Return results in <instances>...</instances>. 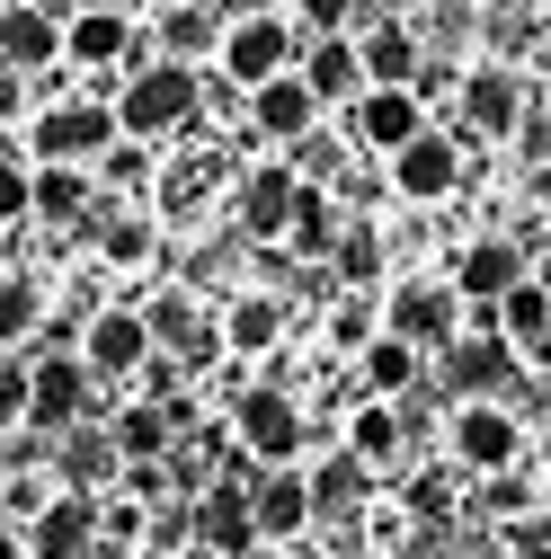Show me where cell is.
Segmentation results:
<instances>
[{
    "instance_id": "1",
    "label": "cell",
    "mask_w": 551,
    "mask_h": 559,
    "mask_svg": "<svg viewBox=\"0 0 551 559\" xmlns=\"http://www.w3.org/2000/svg\"><path fill=\"white\" fill-rule=\"evenodd\" d=\"M204 107V81L187 72V62H143L125 90H116V124L133 133V143H169V133H187Z\"/></svg>"
},
{
    "instance_id": "2",
    "label": "cell",
    "mask_w": 551,
    "mask_h": 559,
    "mask_svg": "<svg viewBox=\"0 0 551 559\" xmlns=\"http://www.w3.org/2000/svg\"><path fill=\"white\" fill-rule=\"evenodd\" d=\"M445 462H454L462 479L516 471V462H525V417H516L507 400H454V417H445Z\"/></svg>"
},
{
    "instance_id": "3",
    "label": "cell",
    "mask_w": 551,
    "mask_h": 559,
    "mask_svg": "<svg viewBox=\"0 0 551 559\" xmlns=\"http://www.w3.org/2000/svg\"><path fill=\"white\" fill-rule=\"evenodd\" d=\"M98 417V373L81 365V356H36L27 365V427L36 436H72V427H90Z\"/></svg>"
},
{
    "instance_id": "4",
    "label": "cell",
    "mask_w": 551,
    "mask_h": 559,
    "mask_svg": "<svg viewBox=\"0 0 551 559\" xmlns=\"http://www.w3.org/2000/svg\"><path fill=\"white\" fill-rule=\"evenodd\" d=\"M383 329L409 337L419 356H445V346L462 337V294H454V275H409V285L383 294Z\"/></svg>"
},
{
    "instance_id": "5",
    "label": "cell",
    "mask_w": 551,
    "mask_h": 559,
    "mask_svg": "<svg viewBox=\"0 0 551 559\" xmlns=\"http://www.w3.org/2000/svg\"><path fill=\"white\" fill-rule=\"evenodd\" d=\"M232 436H241L267 471H294V453L312 444V427H303L294 391H276V382H249V391L232 400Z\"/></svg>"
},
{
    "instance_id": "6",
    "label": "cell",
    "mask_w": 551,
    "mask_h": 559,
    "mask_svg": "<svg viewBox=\"0 0 551 559\" xmlns=\"http://www.w3.org/2000/svg\"><path fill=\"white\" fill-rule=\"evenodd\" d=\"M276 72H294V27L267 19V10H241L223 27V81L232 90H267Z\"/></svg>"
},
{
    "instance_id": "7",
    "label": "cell",
    "mask_w": 551,
    "mask_h": 559,
    "mask_svg": "<svg viewBox=\"0 0 551 559\" xmlns=\"http://www.w3.org/2000/svg\"><path fill=\"white\" fill-rule=\"evenodd\" d=\"M72 356H81L98 382H133V373L161 356V346H152V320H143V311H90Z\"/></svg>"
},
{
    "instance_id": "8",
    "label": "cell",
    "mask_w": 551,
    "mask_h": 559,
    "mask_svg": "<svg viewBox=\"0 0 551 559\" xmlns=\"http://www.w3.org/2000/svg\"><path fill=\"white\" fill-rule=\"evenodd\" d=\"M116 107H98V98H72V107H45L36 116V169L45 160H62V169H81V160H107V143H116Z\"/></svg>"
},
{
    "instance_id": "9",
    "label": "cell",
    "mask_w": 551,
    "mask_h": 559,
    "mask_svg": "<svg viewBox=\"0 0 551 559\" xmlns=\"http://www.w3.org/2000/svg\"><path fill=\"white\" fill-rule=\"evenodd\" d=\"M98 550V498L90 488H54L27 515V559H90Z\"/></svg>"
},
{
    "instance_id": "10",
    "label": "cell",
    "mask_w": 551,
    "mask_h": 559,
    "mask_svg": "<svg viewBox=\"0 0 551 559\" xmlns=\"http://www.w3.org/2000/svg\"><path fill=\"white\" fill-rule=\"evenodd\" d=\"M143 320H152V346H161V356H178V373H204V365L223 356V320H204L196 294H161Z\"/></svg>"
},
{
    "instance_id": "11",
    "label": "cell",
    "mask_w": 551,
    "mask_h": 559,
    "mask_svg": "<svg viewBox=\"0 0 551 559\" xmlns=\"http://www.w3.org/2000/svg\"><path fill=\"white\" fill-rule=\"evenodd\" d=\"M462 187V143H454V133H419V143H409V152H391V195H409V204H445Z\"/></svg>"
},
{
    "instance_id": "12",
    "label": "cell",
    "mask_w": 551,
    "mask_h": 559,
    "mask_svg": "<svg viewBox=\"0 0 551 559\" xmlns=\"http://www.w3.org/2000/svg\"><path fill=\"white\" fill-rule=\"evenodd\" d=\"M196 542L223 550V559H258V550H267V542H258V507H249L241 479H214V488L196 498Z\"/></svg>"
},
{
    "instance_id": "13",
    "label": "cell",
    "mask_w": 551,
    "mask_h": 559,
    "mask_svg": "<svg viewBox=\"0 0 551 559\" xmlns=\"http://www.w3.org/2000/svg\"><path fill=\"white\" fill-rule=\"evenodd\" d=\"M348 116H356V143H365V152H383V160H391V152H409V143L427 133V98H419V90H365Z\"/></svg>"
},
{
    "instance_id": "14",
    "label": "cell",
    "mask_w": 551,
    "mask_h": 559,
    "mask_svg": "<svg viewBox=\"0 0 551 559\" xmlns=\"http://www.w3.org/2000/svg\"><path fill=\"white\" fill-rule=\"evenodd\" d=\"M133 45H143V27L125 10H72L62 19V62H81V72H116V62H133Z\"/></svg>"
},
{
    "instance_id": "15",
    "label": "cell",
    "mask_w": 551,
    "mask_h": 559,
    "mask_svg": "<svg viewBox=\"0 0 551 559\" xmlns=\"http://www.w3.org/2000/svg\"><path fill=\"white\" fill-rule=\"evenodd\" d=\"M525 124V81L507 72V62H480V72H462V133H516Z\"/></svg>"
},
{
    "instance_id": "16",
    "label": "cell",
    "mask_w": 551,
    "mask_h": 559,
    "mask_svg": "<svg viewBox=\"0 0 551 559\" xmlns=\"http://www.w3.org/2000/svg\"><path fill=\"white\" fill-rule=\"evenodd\" d=\"M294 195H303V178H294L285 160L249 169V178H241V231H249V240H285V231H294Z\"/></svg>"
},
{
    "instance_id": "17",
    "label": "cell",
    "mask_w": 551,
    "mask_h": 559,
    "mask_svg": "<svg viewBox=\"0 0 551 559\" xmlns=\"http://www.w3.org/2000/svg\"><path fill=\"white\" fill-rule=\"evenodd\" d=\"M525 275H534V266H525L516 240H471V249L454 258V294H462V302H507Z\"/></svg>"
},
{
    "instance_id": "18",
    "label": "cell",
    "mask_w": 551,
    "mask_h": 559,
    "mask_svg": "<svg viewBox=\"0 0 551 559\" xmlns=\"http://www.w3.org/2000/svg\"><path fill=\"white\" fill-rule=\"evenodd\" d=\"M516 365H525L516 346H507V337H480V329L445 346V373H454V391H462V400H499V391L516 382Z\"/></svg>"
},
{
    "instance_id": "19",
    "label": "cell",
    "mask_w": 551,
    "mask_h": 559,
    "mask_svg": "<svg viewBox=\"0 0 551 559\" xmlns=\"http://www.w3.org/2000/svg\"><path fill=\"white\" fill-rule=\"evenodd\" d=\"M249 124L267 133V143H303V133L320 124V98H312V81H303V72H276L267 90H249Z\"/></svg>"
},
{
    "instance_id": "20",
    "label": "cell",
    "mask_w": 551,
    "mask_h": 559,
    "mask_svg": "<svg viewBox=\"0 0 551 559\" xmlns=\"http://www.w3.org/2000/svg\"><path fill=\"white\" fill-rule=\"evenodd\" d=\"M303 81H312L320 107H356V98H365V53H356V36H312Z\"/></svg>"
},
{
    "instance_id": "21",
    "label": "cell",
    "mask_w": 551,
    "mask_h": 559,
    "mask_svg": "<svg viewBox=\"0 0 551 559\" xmlns=\"http://www.w3.org/2000/svg\"><path fill=\"white\" fill-rule=\"evenodd\" d=\"M356 53H365V90H419V36H409V19H383V27H365L356 36Z\"/></svg>"
},
{
    "instance_id": "22",
    "label": "cell",
    "mask_w": 551,
    "mask_h": 559,
    "mask_svg": "<svg viewBox=\"0 0 551 559\" xmlns=\"http://www.w3.org/2000/svg\"><path fill=\"white\" fill-rule=\"evenodd\" d=\"M0 62H10L19 81L45 72V62H62V27H54L45 0H27V10H0Z\"/></svg>"
},
{
    "instance_id": "23",
    "label": "cell",
    "mask_w": 551,
    "mask_h": 559,
    "mask_svg": "<svg viewBox=\"0 0 551 559\" xmlns=\"http://www.w3.org/2000/svg\"><path fill=\"white\" fill-rule=\"evenodd\" d=\"M249 507H258V542H294V533H312V479L303 471H267L249 488Z\"/></svg>"
},
{
    "instance_id": "24",
    "label": "cell",
    "mask_w": 551,
    "mask_h": 559,
    "mask_svg": "<svg viewBox=\"0 0 551 559\" xmlns=\"http://www.w3.org/2000/svg\"><path fill=\"white\" fill-rule=\"evenodd\" d=\"M400 444H409V417H400V400H356V417H348V453L383 479V471H400Z\"/></svg>"
},
{
    "instance_id": "25",
    "label": "cell",
    "mask_w": 551,
    "mask_h": 559,
    "mask_svg": "<svg viewBox=\"0 0 551 559\" xmlns=\"http://www.w3.org/2000/svg\"><path fill=\"white\" fill-rule=\"evenodd\" d=\"M312 479V524H356L365 515V488H374V471L356 462V453H329L320 471H303Z\"/></svg>"
},
{
    "instance_id": "26",
    "label": "cell",
    "mask_w": 551,
    "mask_h": 559,
    "mask_svg": "<svg viewBox=\"0 0 551 559\" xmlns=\"http://www.w3.org/2000/svg\"><path fill=\"white\" fill-rule=\"evenodd\" d=\"M107 436H116V453H125V462H169L178 417H169V400H133V408H116V417H107Z\"/></svg>"
},
{
    "instance_id": "27",
    "label": "cell",
    "mask_w": 551,
    "mask_h": 559,
    "mask_svg": "<svg viewBox=\"0 0 551 559\" xmlns=\"http://www.w3.org/2000/svg\"><path fill=\"white\" fill-rule=\"evenodd\" d=\"M356 391H365V400H409V391H419V346L383 329L365 356H356Z\"/></svg>"
},
{
    "instance_id": "28",
    "label": "cell",
    "mask_w": 551,
    "mask_h": 559,
    "mask_svg": "<svg viewBox=\"0 0 551 559\" xmlns=\"http://www.w3.org/2000/svg\"><path fill=\"white\" fill-rule=\"evenodd\" d=\"M62 444V488H98L107 479H125V453H116V436H98V427H72V436H54Z\"/></svg>"
},
{
    "instance_id": "29",
    "label": "cell",
    "mask_w": 551,
    "mask_h": 559,
    "mask_svg": "<svg viewBox=\"0 0 551 559\" xmlns=\"http://www.w3.org/2000/svg\"><path fill=\"white\" fill-rule=\"evenodd\" d=\"M27 187H36V214H45V223H90V214H98V178H90V169L45 160Z\"/></svg>"
},
{
    "instance_id": "30",
    "label": "cell",
    "mask_w": 551,
    "mask_h": 559,
    "mask_svg": "<svg viewBox=\"0 0 551 559\" xmlns=\"http://www.w3.org/2000/svg\"><path fill=\"white\" fill-rule=\"evenodd\" d=\"M204 53H223V27H214V10H196V0H169V19H161V62H196Z\"/></svg>"
},
{
    "instance_id": "31",
    "label": "cell",
    "mask_w": 551,
    "mask_h": 559,
    "mask_svg": "<svg viewBox=\"0 0 551 559\" xmlns=\"http://www.w3.org/2000/svg\"><path fill=\"white\" fill-rule=\"evenodd\" d=\"M276 337H285V302H276V294H241L223 311V346H232V356H267Z\"/></svg>"
},
{
    "instance_id": "32",
    "label": "cell",
    "mask_w": 551,
    "mask_h": 559,
    "mask_svg": "<svg viewBox=\"0 0 551 559\" xmlns=\"http://www.w3.org/2000/svg\"><path fill=\"white\" fill-rule=\"evenodd\" d=\"M338 231H348V223H338V195L303 178V195H294V231H285V249H294V258H329V249H338Z\"/></svg>"
},
{
    "instance_id": "33",
    "label": "cell",
    "mask_w": 551,
    "mask_h": 559,
    "mask_svg": "<svg viewBox=\"0 0 551 559\" xmlns=\"http://www.w3.org/2000/svg\"><path fill=\"white\" fill-rule=\"evenodd\" d=\"M36 329H45L36 275H0V356H10V346H36Z\"/></svg>"
},
{
    "instance_id": "34",
    "label": "cell",
    "mask_w": 551,
    "mask_h": 559,
    "mask_svg": "<svg viewBox=\"0 0 551 559\" xmlns=\"http://www.w3.org/2000/svg\"><path fill=\"white\" fill-rule=\"evenodd\" d=\"M329 275H338L348 294H365L374 275H383V240H374V223H348V231H338V249H329Z\"/></svg>"
},
{
    "instance_id": "35",
    "label": "cell",
    "mask_w": 551,
    "mask_h": 559,
    "mask_svg": "<svg viewBox=\"0 0 551 559\" xmlns=\"http://www.w3.org/2000/svg\"><path fill=\"white\" fill-rule=\"evenodd\" d=\"M525 498H534V488H525V462L499 471V479H480V515H490V524H525Z\"/></svg>"
},
{
    "instance_id": "36",
    "label": "cell",
    "mask_w": 551,
    "mask_h": 559,
    "mask_svg": "<svg viewBox=\"0 0 551 559\" xmlns=\"http://www.w3.org/2000/svg\"><path fill=\"white\" fill-rule=\"evenodd\" d=\"M409 515H419V524H445V515H454V462L409 479Z\"/></svg>"
},
{
    "instance_id": "37",
    "label": "cell",
    "mask_w": 551,
    "mask_h": 559,
    "mask_svg": "<svg viewBox=\"0 0 551 559\" xmlns=\"http://www.w3.org/2000/svg\"><path fill=\"white\" fill-rule=\"evenodd\" d=\"M98 178H107V187H143V178H152L143 143H133V133H116V143H107V160H98Z\"/></svg>"
},
{
    "instance_id": "38",
    "label": "cell",
    "mask_w": 551,
    "mask_h": 559,
    "mask_svg": "<svg viewBox=\"0 0 551 559\" xmlns=\"http://www.w3.org/2000/svg\"><path fill=\"white\" fill-rule=\"evenodd\" d=\"M348 19H356V0H294V27H312V36H348Z\"/></svg>"
},
{
    "instance_id": "39",
    "label": "cell",
    "mask_w": 551,
    "mask_h": 559,
    "mask_svg": "<svg viewBox=\"0 0 551 559\" xmlns=\"http://www.w3.org/2000/svg\"><path fill=\"white\" fill-rule=\"evenodd\" d=\"M19 214H36V187H27V169L0 152V223H19Z\"/></svg>"
},
{
    "instance_id": "40",
    "label": "cell",
    "mask_w": 551,
    "mask_h": 559,
    "mask_svg": "<svg viewBox=\"0 0 551 559\" xmlns=\"http://www.w3.org/2000/svg\"><path fill=\"white\" fill-rule=\"evenodd\" d=\"M0 427H27V365H0Z\"/></svg>"
},
{
    "instance_id": "41",
    "label": "cell",
    "mask_w": 551,
    "mask_h": 559,
    "mask_svg": "<svg viewBox=\"0 0 551 559\" xmlns=\"http://www.w3.org/2000/svg\"><path fill=\"white\" fill-rule=\"evenodd\" d=\"M0 116H19V72L0 62Z\"/></svg>"
},
{
    "instance_id": "42",
    "label": "cell",
    "mask_w": 551,
    "mask_h": 559,
    "mask_svg": "<svg viewBox=\"0 0 551 559\" xmlns=\"http://www.w3.org/2000/svg\"><path fill=\"white\" fill-rule=\"evenodd\" d=\"M72 10H125L133 19V0H72Z\"/></svg>"
},
{
    "instance_id": "43",
    "label": "cell",
    "mask_w": 551,
    "mask_h": 559,
    "mask_svg": "<svg viewBox=\"0 0 551 559\" xmlns=\"http://www.w3.org/2000/svg\"><path fill=\"white\" fill-rule=\"evenodd\" d=\"M178 559H223V550H204V542H187V550H178Z\"/></svg>"
},
{
    "instance_id": "44",
    "label": "cell",
    "mask_w": 551,
    "mask_h": 559,
    "mask_svg": "<svg viewBox=\"0 0 551 559\" xmlns=\"http://www.w3.org/2000/svg\"><path fill=\"white\" fill-rule=\"evenodd\" d=\"M542 471H551V436H542Z\"/></svg>"
},
{
    "instance_id": "45",
    "label": "cell",
    "mask_w": 551,
    "mask_h": 559,
    "mask_svg": "<svg viewBox=\"0 0 551 559\" xmlns=\"http://www.w3.org/2000/svg\"><path fill=\"white\" fill-rule=\"evenodd\" d=\"M0 10H27V0H0Z\"/></svg>"
},
{
    "instance_id": "46",
    "label": "cell",
    "mask_w": 551,
    "mask_h": 559,
    "mask_svg": "<svg viewBox=\"0 0 551 559\" xmlns=\"http://www.w3.org/2000/svg\"><path fill=\"white\" fill-rule=\"evenodd\" d=\"M90 559H107V542H98V550H90Z\"/></svg>"
},
{
    "instance_id": "47",
    "label": "cell",
    "mask_w": 551,
    "mask_h": 559,
    "mask_svg": "<svg viewBox=\"0 0 551 559\" xmlns=\"http://www.w3.org/2000/svg\"><path fill=\"white\" fill-rule=\"evenodd\" d=\"M534 10H551V0H534Z\"/></svg>"
},
{
    "instance_id": "48",
    "label": "cell",
    "mask_w": 551,
    "mask_h": 559,
    "mask_svg": "<svg viewBox=\"0 0 551 559\" xmlns=\"http://www.w3.org/2000/svg\"><path fill=\"white\" fill-rule=\"evenodd\" d=\"M196 10H204V0H196Z\"/></svg>"
}]
</instances>
